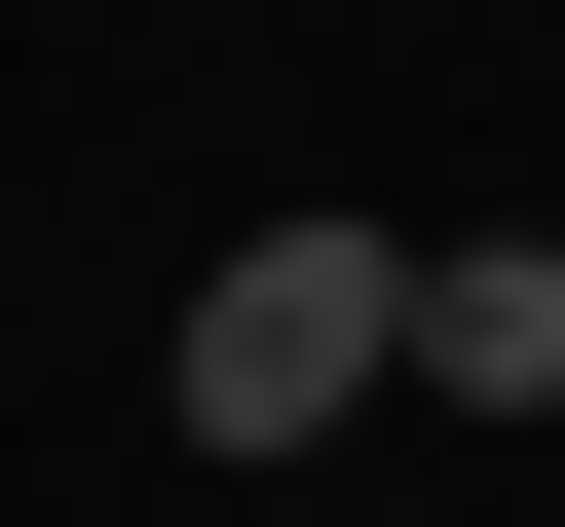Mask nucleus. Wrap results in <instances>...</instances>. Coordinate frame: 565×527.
I'll use <instances>...</instances> for the list:
<instances>
[{"instance_id":"nucleus-1","label":"nucleus","mask_w":565,"mask_h":527,"mask_svg":"<svg viewBox=\"0 0 565 527\" xmlns=\"http://www.w3.org/2000/svg\"><path fill=\"white\" fill-rule=\"evenodd\" d=\"M151 377H189V452L302 490V452L415 377V226H264V264H189V340H151Z\"/></svg>"},{"instance_id":"nucleus-2","label":"nucleus","mask_w":565,"mask_h":527,"mask_svg":"<svg viewBox=\"0 0 565 527\" xmlns=\"http://www.w3.org/2000/svg\"><path fill=\"white\" fill-rule=\"evenodd\" d=\"M415 377L452 415H565V226H415Z\"/></svg>"}]
</instances>
